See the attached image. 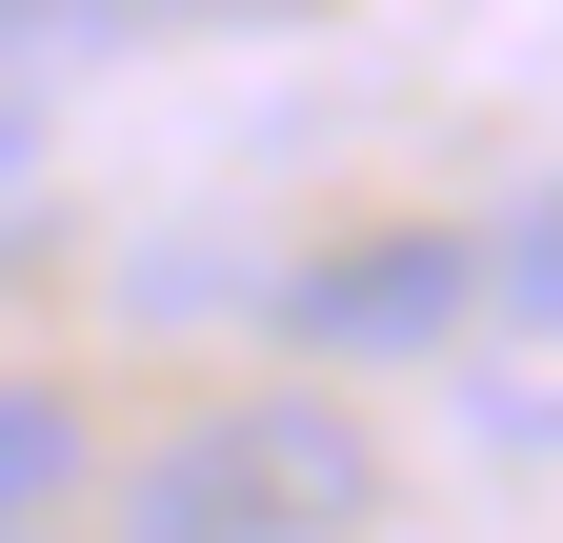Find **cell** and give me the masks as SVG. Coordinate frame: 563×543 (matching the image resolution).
Wrapping results in <instances>:
<instances>
[{"label": "cell", "instance_id": "obj_1", "mask_svg": "<svg viewBox=\"0 0 563 543\" xmlns=\"http://www.w3.org/2000/svg\"><path fill=\"white\" fill-rule=\"evenodd\" d=\"M383 523V443L342 402L262 383V402H201V423L121 484V543H363Z\"/></svg>", "mask_w": 563, "mask_h": 543}, {"label": "cell", "instance_id": "obj_2", "mask_svg": "<svg viewBox=\"0 0 563 543\" xmlns=\"http://www.w3.org/2000/svg\"><path fill=\"white\" fill-rule=\"evenodd\" d=\"M262 322H282L302 363H443V343H483V242L363 222V242H322V262H282Z\"/></svg>", "mask_w": 563, "mask_h": 543}, {"label": "cell", "instance_id": "obj_3", "mask_svg": "<svg viewBox=\"0 0 563 543\" xmlns=\"http://www.w3.org/2000/svg\"><path fill=\"white\" fill-rule=\"evenodd\" d=\"M60 503H81V402H60V383H0V543H41Z\"/></svg>", "mask_w": 563, "mask_h": 543}, {"label": "cell", "instance_id": "obj_4", "mask_svg": "<svg viewBox=\"0 0 563 543\" xmlns=\"http://www.w3.org/2000/svg\"><path fill=\"white\" fill-rule=\"evenodd\" d=\"M162 41V21H302V0H0V41Z\"/></svg>", "mask_w": 563, "mask_h": 543}, {"label": "cell", "instance_id": "obj_5", "mask_svg": "<svg viewBox=\"0 0 563 543\" xmlns=\"http://www.w3.org/2000/svg\"><path fill=\"white\" fill-rule=\"evenodd\" d=\"M21 162H41V121H21V101H0V181H21Z\"/></svg>", "mask_w": 563, "mask_h": 543}]
</instances>
